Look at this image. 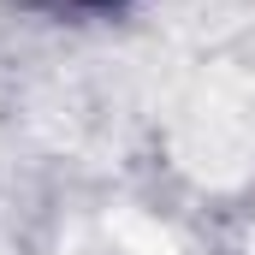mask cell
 <instances>
[{"label":"cell","instance_id":"1","mask_svg":"<svg viewBox=\"0 0 255 255\" xmlns=\"http://www.w3.org/2000/svg\"><path fill=\"white\" fill-rule=\"evenodd\" d=\"M190 154H202V166H238V154L255 142V95L238 83L208 89V101L190 119Z\"/></svg>","mask_w":255,"mask_h":255}]
</instances>
